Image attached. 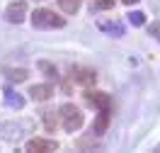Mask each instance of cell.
<instances>
[{
	"label": "cell",
	"instance_id": "obj_1",
	"mask_svg": "<svg viewBox=\"0 0 160 153\" xmlns=\"http://www.w3.org/2000/svg\"><path fill=\"white\" fill-rule=\"evenodd\" d=\"M37 122L34 119H10V122H0V141L17 143L22 139L32 136Z\"/></svg>",
	"mask_w": 160,
	"mask_h": 153
},
{
	"label": "cell",
	"instance_id": "obj_2",
	"mask_svg": "<svg viewBox=\"0 0 160 153\" xmlns=\"http://www.w3.org/2000/svg\"><path fill=\"white\" fill-rule=\"evenodd\" d=\"M32 24L37 29H63L66 20L61 15H56L53 10H49V8H37L32 12Z\"/></svg>",
	"mask_w": 160,
	"mask_h": 153
},
{
	"label": "cell",
	"instance_id": "obj_3",
	"mask_svg": "<svg viewBox=\"0 0 160 153\" xmlns=\"http://www.w3.org/2000/svg\"><path fill=\"white\" fill-rule=\"evenodd\" d=\"M61 119H63V129L68 134L78 131L80 126H82V112H80V107H75V105H70V102H66V105H61Z\"/></svg>",
	"mask_w": 160,
	"mask_h": 153
},
{
	"label": "cell",
	"instance_id": "obj_4",
	"mask_svg": "<svg viewBox=\"0 0 160 153\" xmlns=\"http://www.w3.org/2000/svg\"><path fill=\"white\" fill-rule=\"evenodd\" d=\"M24 17H27V3L15 0V3H10V5L5 8V20L12 22V24H22Z\"/></svg>",
	"mask_w": 160,
	"mask_h": 153
},
{
	"label": "cell",
	"instance_id": "obj_5",
	"mask_svg": "<svg viewBox=\"0 0 160 153\" xmlns=\"http://www.w3.org/2000/svg\"><path fill=\"white\" fill-rule=\"evenodd\" d=\"M29 153H56L58 151V143L51 141V139H32L24 146Z\"/></svg>",
	"mask_w": 160,
	"mask_h": 153
},
{
	"label": "cell",
	"instance_id": "obj_6",
	"mask_svg": "<svg viewBox=\"0 0 160 153\" xmlns=\"http://www.w3.org/2000/svg\"><path fill=\"white\" fill-rule=\"evenodd\" d=\"M70 78L78 83V85H92V83L97 80V73L92 71V68H82V66H73L70 68Z\"/></svg>",
	"mask_w": 160,
	"mask_h": 153
},
{
	"label": "cell",
	"instance_id": "obj_7",
	"mask_svg": "<svg viewBox=\"0 0 160 153\" xmlns=\"http://www.w3.org/2000/svg\"><path fill=\"white\" fill-rule=\"evenodd\" d=\"M85 102L92 105L95 110H112V97L107 92H97V90H88L85 92Z\"/></svg>",
	"mask_w": 160,
	"mask_h": 153
},
{
	"label": "cell",
	"instance_id": "obj_8",
	"mask_svg": "<svg viewBox=\"0 0 160 153\" xmlns=\"http://www.w3.org/2000/svg\"><path fill=\"white\" fill-rule=\"evenodd\" d=\"M2 97H5V105L10 107V110H22L27 102H24V97H22V92H17L12 85H5L2 88Z\"/></svg>",
	"mask_w": 160,
	"mask_h": 153
},
{
	"label": "cell",
	"instance_id": "obj_9",
	"mask_svg": "<svg viewBox=\"0 0 160 153\" xmlns=\"http://www.w3.org/2000/svg\"><path fill=\"white\" fill-rule=\"evenodd\" d=\"M29 95L34 97L37 102H46L53 97V88H51L49 83H41V85H32L29 88Z\"/></svg>",
	"mask_w": 160,
	"mask_h": 153
},
{
	"label": "cell",
	"instance_id": "obj_10",
	"mask_svg": "<svg viewBox=\"0 0 160 153\" xmlns=\"http://www.w3.org/2000/svg\"><path fill=\"white\" fill-rule=\"evenodd\" d=\"M97 29L104 32V34H109V37H124V24L121 22H112V20H102L97 22Z\"/></svg>",
	"mask_w": 160,
	"mask_h": 153
},
{
	"label": "cell",
	"instance_id": "obj_11",
	"mask_svg": "<svg viewBox=\"0 0 160 153\" xmlns=\"http://www.w3.org/2000/svg\"><path fill=\"white\" fill-rule=\"evenodd\" d=\"M107 126H109V110H100L92 129H95V134H104V131H107Z\"/></svg>",
	"mask_w": 160,
	"mask_h": 153
},
{
	"label": "cell",
	"instance_id": "obj_12",
	"mask_svg": "<svg viewBox=\"0 0 160 153\" xmlns=\"http://www.w3.org/2000/svg\"><path fill=\"white\" fill-rule=\"evenodd\" d=\"M5 75L10 78V83H22V80L29 78V71H27V68H8Z\"/></svg>",
	"mask_w": 160,
	"mask_h": 153
},
{
	"label": "cell",
	"instance_id": "obj_13",
	"mask_svg": "<svg viewBox=\"0 0 160 153\" xmlns=\"http://www.w3.org/2000/svg\"><path fill=\"white\" fill-rule=\"evenodd\" d=\"M80 3H82V0H58L61 10L66 12V15H75L78 8H80Z\"/></svg>",
	"mask_w": 160,
	"mask_h": 153
},
{
	"label": "cell",
	"instance_id": "obj_14",
	"mask_svg": "<svg viewBox=\"0 0 160 153\" xmlns=\"http://www.w3.org/2000/svg\"><path fill=\"white\" fill-rule=\"evenodd\" d=\"M39 71L44 73V75H49V78H53V80L58 78V71H56V68H53V66H51L49 61H39Z\"/></svg>",
	"mask_w": 160,
	"mask_h": 153
},
{
	"label": "cell",
	"instance_id": "obj_15",
	"mask_svg": "<svg viewBox=\"0 0 160 153\" xmlns=\"http://www.w3.org/2000/svg\"><path fill=\"white\" fill-rule=\"evenodd\" d=\"M129 22L136 24V27H143V24H146V15H143L141 10H131L129 12Z\"/></svg>",
	"mask_w": 160,
	"mask_h": 153
},
{
	"label": "cell",
	"instance_id": "obj_16",
	"mask_svg": "<svg viewBox=\"0 0 160 153\" xmlns=\"http://www.w3.org/2000/svg\"><path fill=\"white\" fill-rule=\"evenodd\" d=\"M44 126H46L49 131H53V129H56V122H53V112H46V114H44Z\"/></svg>",
	"mask_w": 160,
	"mask_h": 153
},
{
	"label": "cell",
	"instance_id": "obj_17",
	"mask_svg": "<svg viewBox=\"0 0 160 153\" xmlns=\"http://www.w3.org/2000/svg\"><path fill=\"white\" fill-rule=\"evenodd\" d=\"M95 8H100V10H112V8H114V0H95Z\"/></svg>",
	"mask_w": 160,
	"mask_h": 153
},
{
	"label": "cell",
	"instance_id": "obj_18",
	"mask_svg": "<svg viewBox=\"0 0 160 153\" xmlns=\"http://www.w3.org/2000/svg\"><path fill=\"white\" fill-rule=\"evenodd\" d=\"M150 34H153V37H158V39H160V27H150Z\"/></svg>",
	"mask_w": 160,
	"mask_h": 153
},
{
	"label": "cell",
	"instance_id": "obj_19",
	"mask_svg": "<svg viewBox=\"0 0 160 153\" xmlns=\"http://www.w3.org/2000/svg\"><path fill=\"white\" fill-rule=\"evenodd\" d=\"M124 5H133V3H138V0H121Z\"/></svg>",
	"mask_w": 160,
	"mask_h": 153
},
{
	"label": "cell",
	"instance_id": "obj_20",
	"mask_svg": "<svg viewBox=\"0 0 160 153\" xmlns=\"http://www.w3.org/2000/svg\"><path fill=\"white\" fill-rule=\"evenodd\" d=\"M155 151H160V143H158V146H155Z\"/></svg>",
	"mask_w": 160,
	"mask_h": 153
}]
</instances>
